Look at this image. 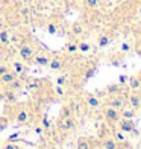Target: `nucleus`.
<instances>
[{
    "mask_svg": "<svg viewBox=\"0 0 141 149\" xmlns=\"http://www.w3.org/2000/svg\"><path fill=\"white\" fill-rule=\"evenodd\" d=\"M118 130L122 131V132L138 135V131H137L135 123H133L132 119H122V120H118Z\"/></svg>",
    "mask_w": 141,
    "mask_h": 149,
    "instance_id": "f257e3e1",
    "label": "nucleus"
},
{
    "mask_svg": "<svg viewBox=\"0 0 141 149\" xmlns=\"http://www.w3.org/2000/svg\"><path fill=\"white\" fill-rule=\"evenodd\" d=\"M103 116H105V119L108 120L109 123H115V122L120 120V113H118V110H115V108H112V107L106 108L105 113H103Z\"/></svg>",
    "mask_w": 141,
    "mask_h": 149,
    "instance_id": "f03ea898",
    "label": "nucleus"
},
{
    "mask_svg": "<svg viewBox=\"0 0 141 149\" xmlns=\"http://www.w3.org/2000/svg\"><path fill=\"white\" fill-rule=\"evenodd\" d=\"M58 126L61 128L62 131H68V130H73V128L76 126V122H75V119H73L71 116H68V117H61Z\"/></svg>",
    "mask_w": 141,
    "mask_h": 149,
    "instance_id": "7ed1b4c3",
    "label": "nucleus"
},
{
    "mask_svg": "<svg viewBox=\"0 0 141 149\" xmlns=\"http://www.w3.org/2000/svg\"><path fill=\"white\" fill-rule=\"evenodd\" d=\"M124 105H126L124 97L117 96V94H114V96L109 99V102H108V107H112V108H115V110H123Z\"/></svg>",
    "mask_w": 141,
    "mask_h": 149,
    "instance_id": "20e7f679",
    "label": "nucleus"
},
{
    "mask_svg": "<svg viewBox=\"0 0 141 149\" xmlns=\"http://www.w3.org/2000/svg\"><path fill=\"white\" fill-rule=\"evenodd\" d=\"M33 53H35V49L30 46V44H23L21 47H20V56H21L23 59H30L33 56Z\"/></svg>",
    "mask_w": 141,
    "mask_h": 149,
    "instance_id": "39448f33",
    "label": "nucleus"
},
{
    "mask_svg": "<svg viewBox=\"0 0 141 149\" xmlns=\"http://www.w3.org/2000/svg\"><path fill=\"white\" fill-rule=\"evenodd\" d=\"M64 67V59L61 56H55V58H50V63H49V69L52 72H58Z\"/></svg>",
    "mask_w": 141,
    "mask_h": 149,
    "instance_id": "423d86ee",
    "label": "nucleus"
},
{
    "mask_svg": "<svg viewBox=\"0 0 141 149\" xmlns=\"http://www.w3.org/2000/svg\"><path fill=\"white\" fill-rule=\"evenodd\" d=\"M17 78H18V74H17L14 70H9V72H6L5 74H2V76H0V84L8 85V84H11L14 79H17Z\"/></svg>",
    "mask_w": 141,
    "mask_h": 149,
    "instance_id": "0eeeda50",
    "label": "nucleus"
},
{
    "mask_svg": "<svg viewBox=\"0 0 141 149\" xmlns=\"http://www.w3.org/2000/svg\"><path fill=\"white\" fill-rule=\"evenodd\" d=\"M0 99H3L6 104H15L17 102V94H15V91H12V90L8 88L5 93L0 94Z\"/></svg>",
    "mask_w": 141,
    "mask_h": 149,
    "instance_id": "6e6552de",
    "label": "nucleus"
},
{
    "mask_svg": "<svg viewBox=\"0 0 141 149\" xmlns=\"http://www.w3.org/2000/svg\"><path fill=\"white\" fill-rule=\"evenodd\" d=\"M33 63L38 64V65H41V67H46V65H49L50 63V56L49 55H37L35 58H33Z\"/></svg>",
    "mask_w": 141,
    "mask_h": 149,
    "instance_id": "1a4fd4ad",
    "label": "nucleus"
},
{
    "mask_svg": "<svg viewBox=\"0 0 141 149\" xmlns=\"http://www.w3.org/2000/svg\"><path fill=\"white\" fill-rule=\"evenodd\" d=\"M129 104H131V108H133V110H138V108H141V96L140 94H131L129 96Z\"/></svg>",
    "mask_w": 141,
    "mask_h": 149,
    "instance_id": "9d476101",
    "label": "nucleus"
},
{
    "mask_svg": "<svg viewBox=\"0 0 141 149\" xmlns=\"http://www.w3.org/2000/svg\"><path fill=\"white\" fill-rule=\"evenodd\" d=\"M109 44H111V37L106 35V33H102V35L99 37V40H97V47L103 49V47L109 46Z\"/></svg>",
    "mask_w": 141,
    "mask_h": 149,
    "instance_id": "9b49d317",
    "label": "nucleus"
},
{
    "mask_svg": "<svg viewBox=\"0 0 141 149\" xmlns=\"http://www.w3.org/2000/svg\"><path fill=\"white\" fill-rule=\"evenodd\" d=\"M86 104H88V107H91V108H99L100 100H99L97 96H94V94H88V96H86Z\"/></svg>",
    "mask_w": 141,
    "mask_h": 149,
    "instance_id": "f8f14e48",
    "label": "nucleus"
},
{
    "mask_svg": "<svg viewBox=\"0 0 141 149\" xmlns=\"http://www.w3.org/2000/svg\"><path fill=\"white\" fill-rule=\"evenodd\" d=\"M76 149H91L90 146V140L86 137H79L77 143H76Z\"/></svg>",
    "mask_w": 141,
    "mask_h": 149,
    "instance_id": "ddd939ff",
    "label": "nucleus"
},
{
    "mask_svg": "<svg viewBox=\"0 0 141 149\" xmlns=\"http://www.w3.org/2000/svg\"><path fill=\"white\" fill-rule=\"evenodd\" d=\"M102 145L105 149H118V143L115 139H105Z\"/></svg>",
    "mask_w": 141,
    "mask_h": 149,
    "instance_id": "4468645a",
    "label": "nucleus"
},
{
    "mask_svg": "<svg viewBox=\"0 0 141 149\" xmlns=\"http://www.w3.org/2000/svg\"><path fill=\"white\" fill-rule=\"evenodd\" d=\"M120 117L122 119H133L135 117V110L133 108H123L122 113H120Z\"/></svg>",
    "mask_w": 141,
    "mask_h": 149,
    "instance_id": "2eb2a0df",
    "label": "nucleus"
},
{
    "mask_svg": "<svg viewBox=\"0 0 141 149\" xmlns=\"http://www.w3.org/2000/svg\"><path fill=\"white\" fill-rule=\"evenodd\" d=\"M17 123H20V125H23V123H26L28 122V119H29V114H28V111H24V110H21L18 114H17Z\"/></svg>",
    "mask_w": 141,
    "mask_h": 149,
    "instance_id": "dca6fc26",
    "label": "nucleus"
},
{
    "mask_svg": "<svg viewBox=\"0 0 141 149\" xmlns=\"http://www.w3.org/2000/svg\"><path fill=\"white\" fill-rule=\"evenodd\" d=\"M120 87H122L120 84L108 85V87H106V93H108V94H112V96H114V94H118V93H120Z\"/></svg>",
    "mask_w": 141,
    "mask_h": 149,
    "instance_id": "f3484780",
    "label": "nucleus"
},
{
    "mask_svg": "<svg viewBox=\"0 0 141 149\" xmlns=\"http://www.w3.org/2000/svg\"><path fill=\"white\" fill-rule=\"evenodd\" d=\"M8 87H9V90H12V91H17V90H20V88L23 87V82H21V81H20V79L17 78V79L12 81L11 84H8Z\"/></svg>",
    "mask_w": 141,
    "mask_h": 149,
    "instance_id": "a211bd4d",
    "label": "nucleus"
},
{
    "mask_svg": "<svg viewBox=\"0 0 141 149\" xmlns=\"http://www.w3.org/2000/svg\"><path fill=\"white\" fill-rule=\"evenodd\" d=\"M9 41H11L9 32H6V31H0V44H9Z\"/></svg>",
    "mask_w": 141,
    "mask_h": 149,
    "instance_id": "6ab92c4d",
    "label": "nucleus"
},
{
    "mask_svg": "<svg viewBox=\"0 0 141 149\" xmlns=\"http://www.w3.org/2000/svg\"><path fill=\"white\" fill-rule=\"evenodd\" d=\"M12 69H14V72L17 74H23L24 73V65L21 63H18V61H14V63H12Z\"/></svg>",
    "mask_w": 141,
    "mask_h": 149,
    "instance_id": "aec40b11",
    "label": "nucleus"
},
{
    "mask_svg": "<svg viewBox=\"0 0 141 149\" xmlns=\"http://www.w3.org/2000/svg\"><path fill=\"white\" fill-rule=\"evenodd\" d=\"M71 32L75 33V35H82V33H84V26L80 23H75L71 26Z\"/></svg>",
    "mask_w": 141,
    "mask_h": 149,
    "instance_id": "412c9836",
    "label": "nucleus"
},
{
    "mask_svg": "<svg viewBox=\"0 0 141 149\" xmlns=\"http://www.w3.org/2000/svg\"><path fill=\"white\" fill-rule=\"evenodd\" d=\"M77 49H79V52L86 53V52H90V50H91V44L82 41V43H79V44H77Z\"/></svg>",
    "mask_w": 141,
    "mask_h": 149,
    "instance_id": "4be33fe9",
    "label": "nucleus"
},
{
    "mask_svg": "<svg viewBox=\"0 0 141 149\" xmlns=\"http://www.w3.org/2000/svg\"><path fill=\"white\" fill-rule=\"evenodd\" d=\"M129 85H131V88H132V90L140 88V87H141V81H140V78H131V79H129Z\"/></svg>",
    "mask_w": 141,
    "mask_h": 149,
    "instance_id": "5701e85b",
    "label": "nucleus"
},
{
    "mask_svg": "<svg viewBox=\"0 0 141 149\" xmlns=\"http://www.w3.org/2000/svg\"><path fill=\"white\" fill-rule=\"evenodd\" d=\"M100 2H102V0H85V6L86 8H97V6L100 5Z\"/></svg>",
    "mask_w": 141,
    "mask_h": 149,
    "instance_id": "b1692460",
    "label": "nucleus"
},
{
    "mask_svg": "<svg viewBox=\"0 0 141 149\" xmlns=\"http://www.w3.org/2000/svg\"><path fill=\"white\" fill-rule=\"evenodd\" d=\"M26 87H28L29 90H38L39 87H41V84H39L38 81H30V82L26 84Z\"/></svg>",
    "mask_w": 141,
    "mask_h": 149,
    "instance_id": "393cba45",
    "label": "nucleus"
},
{
    "mask_svg": "<svg viewBox=\"0 0 141 149\" xmlns=\"http://www.w3.org/2000/svg\"><path fill=\"white\" fill-rule=\"evenodd\" d=\"M96 72H97V69H96V67H90V69L86 70V73H85V79H86V81H88V79H91V78L94 76V74H96Z\"/></svg>",
    "mask_w": 141,
    "mask_h": 149,
    "instance_id": "a878e982",
    "label": "nucleus"
},
{
    "mask_svg": "<svg viewBox=\"0 0 141 149\" xmlns=\"http://www.w3.org/2000/svg\"><path fill=\"white\" fill-rule=\"evenodd\" d=\"M47 32H49L50 35H56V32H58V29H56V26H55V23H49V24H47Z\"/></svg>",
    "mask_w": 141,
    "mask_h": 149,
    "instance_id": "bb28decb",
    "label": "nucleus"
},
{
    "mask_svg": "<svg viewBox=\"0 0 141 149\" xmlns=\"http://www.w3.org/2000/svg\"><path fill=\"white\" fill-rule=\"evenodd\" d=\"M8 125H9V122L6 120V117H0V132L5 131L8 128Z\"/></svg>",
    "mask_w": 141,
    "mask_h": 149,
    "instance_id": "cd10ccee",
    "label": "nucleus"
},
{
    "mask_svg": "<svg viewBox=\"0 0 141 149\" xmlns=\"http://www.w3.org/2000/svg\"><path fill=\"white\" fill-rule=\"evenodd\" d=\"M79 49H77V44L76 43H68L67 44V52H70V53H75V52H77Z\"/></svg>",
    "mask_w": 141,
    "mask_h": 149,
    "instance_id": "c85d7f7f",
    "label": "nucleus"
},
{
    "mask_svg": "<svg viewBox=\"0 0 141 149\" xmlns=\"http://www.w3.org/2000/svg\"><path fill=\"white\" fill-rule=\"evenodd\" d=\"M41 123H43V128H44V130H49V128H50V120H49V117H47V116H43V119H41Z\"/></svg>",
    "mask_w": 141,
    "mask_h": 149,
    "instance_id": "c756f323",
    "label": "nucleus"
},
{
    "mask_svg": "<svg viewBox=\"0 0 141 149\" xmlns=\"http://www.w3.org/2000/svg\"><path fill=\"white\" fill-rule=\"evenodd\" d=\"M115 140H117V141H122V143H123V141H126L124 132H122V131H117V132H115Z\"/></svg>",
    "mask_w": 141,
    "mask_h": 149,
    "instance_id": "7c9ffc66",
    "label": "nucleus"
},
{
    "mask_svg": "<svg viewBox=\"0 0 141 149\" xmlns=\"http://www.w3.org/2000/svg\"><path fill=\"white\" fill-rule=\"evenodd\" d=\"M56 84L62 87L64 84H67V78H65V76H58V78H56Z\"/></svg>",
    "mask_w": 141,
    "mask_h": 149,
    "instance_id": "2f4dec72",
    "label": "nucleus"
},
{
    "mask_svg": "<svg viewBox=\"0 0 141 149\" xmlns=\"http://www.w3.org/2000/svg\"><path fill=\"white\" fill-rule=\"evenodd\" d=\"M70 116V110L67 107H62L61 108V117H68Z\"/></svg>",
    "mask_w": 141,
    "mask_h": 149,
    "instance_id": "473e14b6",
    "label": "nucleus"
},
{
    "mask_svg": "<svg viewBox=\"0 0 141 149\" xmlns=\"http://www.w3.org/2000/svg\"><path fill=\"white\" fill-rule=\"evenodd\" d=\"M6 72H9V67L5 65V64H0V76H2V74H5Z\"/></svg>",
    "mask_w": 141,
    "mask_h": 149,
    "instance_id": "72a5a7b5",
    "label": "nucleus"
},
{
    "mask_svg": "<svg viewBox=\"0 0 141 149\" xmlns=\"http://www.w3.org/2000/svg\"><path fill=\"white\" fill-rule=\"evenodd\" d=\"M120 49H122V52H129V50H131V44H129V43H123Z\"/></svg>",
    "mask_w": 141,
    "mask_h": 149,
    "instance_id": "f704fd0d",
    "label": "nucleus"
},
{
    "mask_svg": "<svg viewBox=\"0 0 141 149\" xmlns=\"http://www.w3.org/2000/svg\"><path fill=\"white\" fill-rule=\"evenodd\" d=\"M126 81H127V76H124V74H120V76H118V84L120 85L126 84Z\"/></svg>",
    "mask_w": 141,
    "mask_h": 149,
    "instance_id": "c9c22d12",
    "label": "nucleus"
},
{
    "mask_svg": "<svg viewBox=\"0 0 141 149\" xmlns=\"http://www.w3.org/2000/svg\"><path fill=\"white\" fill-rule=\"evenodd\" d=\"M18 137V132H14V134H11L9 137H8V141H12V140H15Z\"/></svg>",
    "mask_w": 141,
    "mask_h": 149,
    "instance_id": "e433bc0d",
    "label": "nucleus"
},
{
    "mask_svg": "<svg viewBox=\"0 0 141 149\" xmlns=\"http://www.w3.org/2000/svg\"><path fill=\"white\" fill-rule=\"evenodd\" d=\"M43 130H44L43 126H37V128H35V132H37L38 135H41V134H43Z\"/></svg>",
    "mask_w": 141,
    "mask_h": 149,
    "instance_id": "4c0bfd02",
    "label": "nucleus"
},
{
    "mask_svg": "<svg viewBox=\"0 0 141 149\" xmlns=\"http://www.w3.org/2000/svg\"><path fill=\"white\" fill-rule=\"evenodd\" d=\"M55 91H56V94H59V96H61V94H64V90L61 88V85H58Z\"/></svg>",
    "mask_w": 141,
    "mask_h": 149,
    "instance_id": "58836bf2",
    "label": "nucleus"
},
{
    "mask_svg": "<svg viewBox=\"0 0 141 149\" xmlns=\"http://www.w3.org/2000/svg\"><path fill=\"white\" fill-rule=\"evenodd\" d=\"M3 149H17V146H15V145H12V143H8V145H5Z\"/></svg>",
    "mask_w": 141,
    "mask_h": 149,
    "instance_id": "ea45409f",
    "label": "nucleus"
},
{
    "mask_svg": "<svg viewBox=\"0 0 141 149\" xmlns=\"http://www.w3.org/2000/svg\"><path fill=\"white\" fill-rule=\"evenodd\" d=\"M138 14H140V15H141V5H140V6H138Z\"/></svg>",
    "mask_w": 141,
    "mask_h": 149,
    "instance_id": "a19ab883",
    "label": "nucleus"
},
{
    "mask_svg": "<svg viewBox=\"0 0 141 149\" xmlns=\"http://www.w3.org/2000/svg\"><path fill=\"white\" fill-rule=\"evenodd\" d=\"M132 2H141V0H132Z\"/></svg>",
    "mask_w": 141,
    "mask_h": 149,
    "instance_id": "79ce46f5",
    "label": "nucleus"
},
{
    "mask_svg": "<svg viewBox=\"0 0 141 149\" xmlns=\"http://www.w3.org/2000/svg\"><path fill=\"white\" fill-rule=\"evenodd\" d=\"M138 78H140V81H141V73H140V76H138Z\"/></svg>",
    "mask_w": 141,
    "mask_h": 149,
    "instance_id": "37998d69",
    "label": "nucleus"
}]
</instances>
